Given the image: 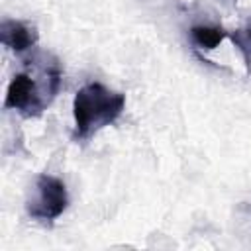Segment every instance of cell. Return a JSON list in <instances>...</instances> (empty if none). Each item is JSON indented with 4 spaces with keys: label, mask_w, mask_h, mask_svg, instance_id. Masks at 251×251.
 <instances>
[{
    "label": "cell",
    "mask_w": 251,
    "mask_h": 251,
    "mask_svg": "<svg viewBox=\"0 0 251 251\" xmlns=\"http://www.w3.org/2000/svg\"><path fill=\"white\" fill-rule=\"evenodd\" d=\"M227 37V31L222 25H192L190 27V41L200 51H212L216 49L224 39Z\"/></svg>",
    "instance_id": "obj_5"
},
{
    "label": "cell",
    "mask_w": 251,
    "mask_h": 251,
    "mask_svg": "<svg viewBox=\"0 0 251 251\" xmlns=\"http://www.w3.org/2000/svg\"><path fill=\"white\" fill-rule=\"evenodd\" d=\"M227 37H229V39L233 41V45L241 51L243 61H245V67H247V71L251 73V25H249V27L235 29V31H229Z\"/></svg>",
    "instance_id": "obj_6"
},
{
    "label": "cell",
    "mask_w": 251,
    "mask_h": 251,
    "mask_svg": "<svg viewBox=\"0 0 251 251\" xmlns=\"http://www.w3.org/2000/svg\"><path fill=\"white\" fill-rule=\"evenodd\" d=\"M37 29L31 24L20 22V20H2L0 24V41L4 47L24 53L31 49L37 43Z\"/></svg>",
    "instance_id": "obj_4"
},
{
    "label": "cell",
    "mask_w": 251,
    "mask_h": 251,
    "mask_svg": "<svg viewBox=\"0 0 251 251\" xmlns=\"http://www.w3.org/2000/svg\"><path fill=\"white\" fill-rule=\"evenodd\" d=\"M59 84H61V76L39 82L27 73H18L8 84L4 108L20 112L24 118H37L43 114L47 104L57 94Z\"/></svg>",
    "instance_id": "obj_2"
},
{
    "label": "cell",
    "mask_w": 251,
    "mask_h": 251,
    "mask_svg": "<svg viewBox=\"0 0 251 251\" xmlns=\"http://www.w3.org/2000/svg\"><path fill=\"white\" fill-rule=\"evenodd\" d=\"M126 108V94L110 90L100 82L84 84L73 102V116H75V129L73 139L84 141L92 137L102 127L114 124Z\"/></svg>",
    "instance_id": "obj_1"
},
{
    "label": "cell",
    "mask_w": 251,
    "mask_h": 251,
    "mask_svg": "<svg viewBox=\"0 0 251 251\" xmlns=\"http://www.w3.org/2000/svg\"><path fill=\"white\" fill-rule=\"evenodd\" d=\"M67 204L69 194L65 182L53 175H39L25 200V212L31 220L53 222L67 210Z\"/></svg>",
    "instance_id": "obj_3"
}]
</instances>
